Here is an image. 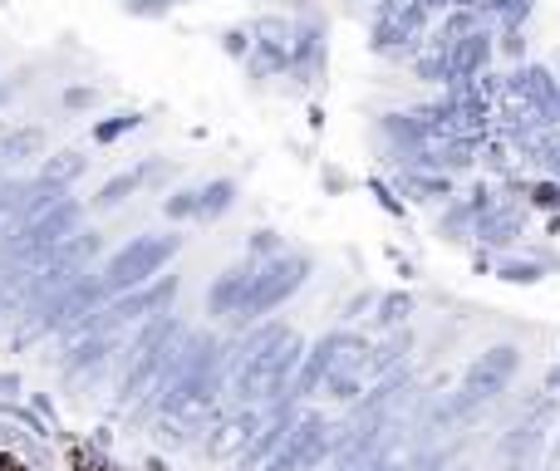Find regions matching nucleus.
<instances>
[{
    "instance_id": "nucleus-1",
    "label": "nucleus",
    "mask_w": 560,
    "mask_h": 471,
    "mask_svg": "<svg viewBox=\"0 0 560 471\" xmlns=\"http://www.w3.org/2000/svg\"><path fill=\"white\" fill-rule=\"evenodd\" d=\"M177 246H183L177 236H138V240H128V246L118 250L114 260H108L104 285L108 290H138V285H148V280H153L158 270H163L167 260L177 256Z\"/></svg>"
},
{
    "instance_id": "nucleus-2",
    "label": "nucleus",
    "mask_w": 560,
    "mask_h": 471,
    "mask_svg": "<svg viewBox=\"0 0 560 471\" xmlns=\"http://www.w3.org/2000/svg\"><path fill=\"white\" fill-rule=\"evenodd\" d=\"M305 260L300 256H280V260H271L266 270H256L252 275V285H246V299H242V309H271V305H280V299L290 295V290L305 280Z\"/></svg>"
},
{
    "instance_id": "nucleus-3",
    "label": "nucleus",
    "mask_w": 560,
    "mask_h": 471,
    "mask_svg": "<svg viewBox=\"0 0 560 471\" xmlns=\"http://www.w3.org/2000/svg\"><path fill=\"white\" fill-rule=\"evenodd\" d=\"M84 167H89V157H84V153H59V157H49V163H45V177H39V182H49V187H69L79 173H84Z\"/></svg>"
},
{
    "instance_id": "nucleus-4",
    "label": "nucleus",
    "mask_w": 560,
    "mask_h": 471,
    "mask_svg": "<svg viewBox=\"0 0 560 471\" xmlns=\"http://www.w3.org/2000/svg\"><path fill=\"white\" fill-rule=\"evenodd\" d=\"M232 202H236V187L232 182H212V187H202V192H197V216H207V222H212V216H222Z\"/></svg>"
},
{
    "instance_id": "nucleus-5",
    "label": "nucleus",
    "mask_w": 560,
    "mask_h": 471,
    "mask_svg": "<svg viewBox=\"0 0 560 471\" xmlns=\"http://www.w3.org/2000/svg\"><path fill=\"white\" fill-rule=\"evenodd\" d=\"M133 187H138V177H114V182H108L104 192L94 197V202H98V207H118V202H124L128 192H133Z\"/></svg>"
},
{
    "instance_id": "nucleus-6",
    "label": "nucleus",
    "mask_w": 560,
    "mask_h": 471,
    "mask_svg": "<svg viewBox=\"0 0 560 471\" xmlns=\"http://www.w3.org/2000/svg\"><path fill=\"white\" fill-rule=\"evenodd\" d=\"M128 128H138V118H133V114H118L114 123H98V128H94V138H98V143H108V138L128 133Z\"/></svg>"
},
{
    "instance_id": "nucleus-7",
    "label": "nucleus",
    "mask_w": 560,
    "mask_h": 471,
    "mask_svg": "<svg viewBox=\"0 0 560 471\" xmlns=\"http://www.w3.org/2000/svg\"><path fill=\"white\" fill-rule=\"evenodd\" d=\"M167 216H197V192H177V197H167Z\"/></svg>"
}]
</instances>
